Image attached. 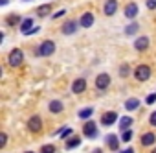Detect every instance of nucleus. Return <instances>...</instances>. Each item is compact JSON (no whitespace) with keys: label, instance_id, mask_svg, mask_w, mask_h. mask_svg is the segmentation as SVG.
<instances>
[{"label":"nucleus","instance_id":"f257e3e1","mask_svg":"<svg viewBox=\"0 0 156 153\" xmlns=\"http://www.w3.org/2000/svg\"><path fill=\"white\" fill-rule=\"evenodd\" d=\"M134 76H136L138 81H147V80L151 78V68H149L147 65H140V66H136Z\"/></svg>","mask_w":156,"mask_h":153},{"label":"nucleus","instance_id":"f03ea898","mask_svg":"<svg viewBox=\"0 0 156 153\" xmlns=\"http://www.w3.org/2000/svg\"><path fill=\"white\" fill-rule=\"evenodd\" d=\"M8 61H9L11 66H20L22 61H24V54H22V50H19V48L13 50V52L9 54V59H8Z\"/></svg>","mask_w":156,"mask_h":153},{"label":"nucleus","instance_id":"7ed1b4c3","mask_svg":"<svg viewBox=\"0 0 156 153\" xmlns=\"http://www.w3.org/2000/svg\"><path fill=\"white\" fill-rule=\"evenodd\" d=\"M55 52V43L53 41H44L39 46V55H51Z\"/></svg>","mask_w":156,"mask_h":153},{"label":"nucleus","instance_id":"20e7f679","mask_svg":"<svg viewBox=\"0 0 156 153\" xmlns=\"http://www.w3.org/2000/svg\"><path fill=\"white\" fill-rule=\"evenodd\" d=\"M79 24H81V22H77V21H68V22H64V24H62V28H61V30H62V33H64V35H72V33H75V32H77V26H79Z\"/></svg>","mask_w":156,"mask_h":153},{"label":"nucleus","instance_id":"39448f33","mask_svg":"<svg viewBox=\"0 0 156 153\" xmlns=\"http://www.w3.org/2000/svg\"><path fill=\"white\" fill-rule=\"evenodd\" d=\"M108 85H110V76H108V74H99L98 78H96V87H98L99 91L107 89Z\"/></svg>","mask_w":156,"mask_h":153},{"label":"nucleus","instance_id":"423d86ee","mask_svg":"<svg viewBox=\"0 0 156 153\" xmlns=\"http://www.w3.org/2000/svg\"><path fill=\"white\" fill-rule=\"evenodd\" d=\"M83 135L88 136V138H94V136L98 135V127H96V124H94V122H87V124L83 125Z\"/></svg>","mask_w":156,"mask_h":153},{"label":"nucleus","instance_id":"0eeeda50","mask_svg":"<svg viewBox=\"0 0 156 153\" xmlns=\"http://www.w3.org/2000/svg\"><path fill=\"white\" fill-rule=\"evenodd\" d=\"M28 127H30V131L39 133V131H41V127H42V120H41V116H31V118H30V122H28Z\"/></svg>","mask_w":156,"mask_h":153},{"label":"nucleus","instance_id":"6e6552de","mask_svg":"<svg viewBox=\"0 0 156 153\" xmlns=\"http://www.w3.org/2000/svg\"><path fill=\"white\" fill-rule=\"evenodd\" d=\"M116 120H118V113H114V111H108V113H105L101 116V124L103 125H112Z\"/></svg>","mask_w":156,"mask_h":153},{"label":"nucleus","instance_id":"1a4fd4ad","mask_svg":"<svg viewBox=\"0 0 156 153\" xmlns=\"http://www.w3.org/2000/svg\"><path fill=\"white\" fill-rule=\"evenodd\" d=\"M85 89H87V81H85L83 78H81V80H75V81L72 83V92H73V94H81Z\"/></svg>","mask_w":156,"mask_h":153},{"label":"nucleus","instance_id":"9d476101","mask_svg":"<svg viewBox=\"0 0 156 153\" xmlns=\"http://www.w3.org/2000/svg\"><path fill=\"white\" fill-rule=\"evenodd\" d=\"M105 15H114L116 13V9H118V0H107V4H105Z\"/></svg>","mask_w":156,"mask_h":153},{"label":"nucleus","instance_id":"9b49d317","mask_svg":"<svg viewBox=\"0 0 156 153\" xmlns=\"http://www.w3.org/2000/svg\"><path fill=\"white\" fill-rule=\"evenodd\" d=\"M134 48L136 50H147L149 48V37H138L136 41H134Z\"/></svg>","mask_w":156,"mask_h":153},{"label":"nucleus","instance_id":"f8f14e48","mask_svg":"<svg viewBox=\"0 0 156 153\" xmlns=\"http://www.w3.org/2000/svg\"><path fill=\"white\" fill-rule=\"evenodd\" d=\"M107 144H108V147H110L112 151H118V147H119V138H118V135H108V136H107Z\"/></svg>","mask_w":156,"mask_h":153},{"label":"nucleus","instance_id":"ddd939ff","mask_svg":"<svg viewBox=\"0 0 156 153\" xmlns=\"http://www.w3.org/2000/svg\"><path fill=\"white\" fill-rule=\"evenodd\" d=\"M31 26H33V19H31V17H28V19H24V21L20 22V32L28 35V33L31 32Z\"/></svg>","mask_w":156,"mask_h":153},{"label":"nucleus","instance_id":"4468645a","mask_svg":"<svg viewBox=\"0 0 156 153\" xmlns=\"http://www.w3.org/2000/svg\"><path fill=\"white\" fill-rule=\"evenodd\" d=\"M81 26H85V28H90L92 24H94V15L92 13H83V17H81Z\"/></svg>","mask_w":156,"mask_h":153},{"label":"nucleus","instance_id":"2eb2a0df","mask_svg":"<svg viewBox=\"0 0 156 153\" xmlns=\"http://www.w3.org/2000/svg\"><path fill=\"white\" fill-rule=\"evenodd\" d=\"M138 15V6L136 4H129L127 8H125V17L127 19H134Z\"/></svg>","mask_w":156,"mask_h":153},{"label":"nucleus","instance_id":"dca6fc26","mask_svg":"<svg viewBox=\"0 0 156 153\" xmlns=\"http://www.w3.org/2000/svg\"><path fill=\"white\" fill-rule=\"evenodd\" d=\"M62 109H64V105H62L59 100H53V102L50 103V113H53V114H59V113H62Z\"/></svg>","mask_w":156,"mask_h":153},{"label":"nucleus","instance_id":"f3484780","mask_svg":"<svg viewBox=\"0 0 156 153\" xmlns=\"http://www.w3.org/2000/svg\"><path fill=\"white\" fill-rule=\"evenodd\" d=\"M79 144H81V138L77 136V135H73V136H70V138L66 140V147H68V149H72V147H79Z\"/></svg>","mask_w":156,"mask_h":153},{"label":"nucleus","instance_id":"a211bd4d","mask_svg":"<svg viewBox=\"0 0 156 153\" xmlns=\"http://www.w3.org/2000/svg\"><path fill=\"white\" fill-rule=\"evenodd\" d=\"M154 142H156L154 133H145V135L141 136V144H143V146H152Z\"/></svg>","mask_w":156,"mask_h":153},{"label":"nucleus","instance_id":"6ab92c4d","mask_svg":"<svg viewBox=\"0 0 156 153\" xmlns=\"http://www.w3.org/2000/svg\"><path fill=\"white\" fill-rule=\"evenodd\" d=\"M138 107H140V102H138L136 98H130V100L125 102V109H127V111H134V109H138Z\"/></svg>","mask_w":156,"mask_h":153},{"label":"nucleus","instance_id":"aec40b11","mask_svg":"<svg viewBox=\"0 0 156 153\" xmlns=\"http://www.w3.org/2000/svg\"><path fill=\"white\" fill-rule=\"evenodd\" d=\"M130 125H132V118H130V116H123V118L119 120V129L125 131V129H129Z\"/></svg>","mask_w":156,"mask_h":153},{"label":"nucleus","instance_id":"412c9836","mask_svg":"<svg viewBox=\"0 0 156 153\" xmlns=\"http://www.w3.org/2000/svg\"><path fill=\"white\" fill-rule=\"evenodd\" d=\"M6 22H8L9 26H15V24H19V22H22V21H20V17H19V15H15V13H11V15H8V19H6Z\"/></svg>","mask_w":156,"mask_h":153},{"label":"nucleus","instance_id":"4be33fe9","mask_svg":"<svg viewBox=\"0 0 156 153\" xmlns=\"http://www.w3.org/2000/svg\"><path fill=\"white\" fill-rule=\"evenodd\" d=\"M92 113H94V109H92V107H85V109H81V111H79V118H83V120H85V118H90V116H92Z\"/></svg>","mask_w":156,"mask_h":153},{"label":"nucleus","instance_id":"5701e85b","mask_svg":"<svg viewBox=\"0 0 156 153\" xmlns=\"http://www.w3.org/2000/svg\"><path fill=\"white\" fill-rule=\"evenodd\" d=\"M50 9H51V6H41V8H37V15H41V17H46V15H50Z\"/></svg>","mask_w":156,"mask_h":153},{"label":"nucleus","instance_id":"b1692460","mask_svg":"<svg viewBox=\"0 0 156 153\" xmlns=\"http://www.w3.org/2000/svg\"><path fill=\"white\" fill-rule=\"evenodd\" d=\"M129 74H130V66L129 65H121L119 66V76H121V78H127Z\"/></svg>","mask_w":156,"mask_h":153},{"label":"nucleus","instance_id":"393cba45","mask_svg":"<svg viewBox=\"0 0 156 153\" xmlns=\"http://www.w3.org/2000/svg\"><path fill=\"white\" fill-rule=\"evenodd\" d=\"M136 32H138V24H136V22H132V24L127 26V30H125L127 35H132V33H136Z\"/></svg>","mask_w":156,"mask_h":153},{"label":"nucleus","instance_id":"a878e982","mask_svg":"<svg viewBox=\"0 0 156 153\" xmlns=\"http://www.w3.org/2000/svg\"><path fill=\"white\" fill-rule=\"evenodd\" d=\"M41 153H55V146L46 144V146H42V147H41Z\"/></svg>","mask_w":156,"mask_h":153},{"label":"nucleus","instance_id":"bb28decb","mask_svg":"<svg viewBox=\"0 0 156 153\" xmlns=\"http://www.w3.org/2000/svg\"><path fill=\"white\" fill-rule=\"evenodd\" d=\"M130 138H132V131H130V129H125V131H123V136H121V140H123V142H129Z\"/></svg>","mask_w":156,"mask_h":153},{"label":"nucleus","instance_id":"cd10ccee","mask_svg":"<svg viewBox=\"0 0 156 153\" xmlns=\"http://www.w3.org/2000/svg\"><path fill=\"white\" fill-rule=\"evenodd\" d=\"M154 102H156V94H149V96L145 98V103H147V105H152Z\"/></svg>","mask_w":156,"mask_h":153},{"label":"nucleus","instance_id":"c85d7f7f","mask_svg":"<svg viewBox=\"0 0 156 153\" xmlns=\"http://www.w3.org/2000/svg\"><path fill=\"white\" fill-rule=\"evenodd\" d=\"M70 133H72V129H70V127H64V129L59 133V138H64V136H68Z\"/></svg>","mask_w":156,"mask_h":153},{"label":"nucleus","instance_id":"c756f323","mask_svg":"<svg viewBox=\"0 0 156 153\" xmlns=\"http://www.w3.org/2000/svg\"><path fill=\"white\" fill-rule=\"evenodd\" d=\"M6 142H8V135H6V133H2V136H0V147H4V146H6Z\"/></svg>","mask_w":156,"mask_h":153},{"label":"nucleus","instance_id":"7c9ffc66","mask_svg":"<svg viewBox=\"0 0 156 153\" xmlns=\"http://www.w3.org/2000/svg\"><path fill=\"white\" fill-rule=\"evenodd\" d=\"M147 9H156V0H147Z\"/></svg>","mask_w":156,"mask_h":153},{"label":"nucleus","instance_id":"2f4dec72","mask_svg":"<svg viewBox=\"0 0 156 153\" xmlns=\"http://www.w3.org/2000/svg\"><path fill=\"white\" fill-rule=\"evenodd\" d=\"M64 13H66V11H64V9H61V11H57V13H53V19H59V17H62Z\"/></svg>","mask_w":156,"mask_h":153},{"label":"nucleus","instance_id":"473e14b6","mask_svg":"<svg viewBox=\"0 0 156 153\" xmlns=\"http://www.w3.org/2000/svg\"><path fill=\"white\" fill-rule=\"evenodd\" d=\"M151 125H156V111L151 114Z\"/></svg>","mask_w":156,"mask_h":153},{"label":"nucleus","instance_id":"72a5a7b5","mask_svg":"<svg viewBox=\"0 0 156 153\" xmlns=\"http://www.w3.org/2000/svg\"><path fill=\"white\" fill-rule=\"evenodd\" d=\"M119 153H134V149H132V147H127L125 151H119Z\"/></svg>","mask_w":156,"mask_h":153},{"label":"nucleus","instance_id":"f704fd0d","mask_svg":"<svg viewBox=\"0 0 156 153\" xmlns=\"http://www.w3.org/2000/svg\"><path fill=\"white\" fill-rule=\"evenodd\" d=\"M8 2H9V0H0V4H2V6H6Z\"/></svg>","mask_w":156,"mask_h":153},{"label":"nucleus","instance_id":"c9c22d12","mask_svg":"<svg viewBox=\"0 0 156 153\" xmlns=\"http://www.w3.org/2000/svg\"><path fill=\"white\" fill-rule=\"evenodd\" d=\"M94 153H103V151H101V149H96V151H94Z\"/></svg>","mask_w":156,"mask_h":153},{"label":"nucleus","instance_id":"e433bc0d","mask_svg":"<svg viewBox=\"0 0 156 153\" xmlns=\"http://www.w3.org/2000/svg\"><path fill=\"white\" fill-rule=\"evenodd\" d=\"M152 153H156V147H154V149H152Z\"/></svg>","mask_w":156,"mask_h":153},{"label":"nucleus","instance_id":"4c0bfd02","mask_svg":"<svg viewBox=\"0 0 156 153\" xmlns=\"http://www.w3.org/2000/svg\"><path fill=\"white\" fill-rule=\"evenodd\" d=\"M26 153H33V151H26Z\"/></svg>","mask_w":156,"mask_h":153}]
</instances>
